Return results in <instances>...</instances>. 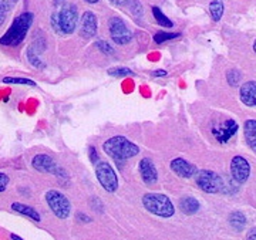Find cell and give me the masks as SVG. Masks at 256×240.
<instances>
[{
  "mask_svg": "<svg viewBox=\"0 0 256 240\" xmlns=\"http://www.w3.org/2000/svg\"><path fill=\"white\" fill-rule=\"evenodd\" d=\"M33 24V14L32 13H22L20 16L13 20L12 26L6 31V34L0 38V44L3 46H18L28 33Z\"/></svg>",
  "mask_w": 256,
  "mask_h": 240,
  "instance_id": "cell-1",
  "label": "cell"
},
{
  "mask_svg": "<svg viewBox=\"0 0 256 240\" xmlns=\"http://www.w3.org/2000/svg\"><path fill=\"white\" fill-rule=\"evenodd\" d=\"M102 149L116 162H122L128 158L136 157L140 152V148L134 142L128 141L126 137H112V138L107 139L102 144Z\"/></svg>",
  "mask_w": 256,
  "mask_h": 240,
  "instance_id": "cell-2",
  "label": "cell"
},
{
  "mask_svg": "<svg viewBox=\"0 0 256 240\" xmlns=\"http://www.w3.org/2000/svg\"><path fill=\"white\" fill-rule=\"evenodd\" d=\"M142 205L148 212L156 215L160 218H171L174 216L175 209L172 202L166 195L146 194L142 198Z\"/></svg>",
  "mask_w": 256,
  "mask_h": 240,
  "instance_id": "cell-3",
  "label": "cell"
},
{
  "mask_svg": "<svg viewBox=\"0 0 256 240\" xmlns=\"http://www.w3.org/2000/svg\"><path fill=\"white\" fill-rule=\"evenodd\" d=\"M77 7L76 6H66L60 10V13H54L52 17L53 27L57 33L72 34L77 26Z\"/></svg>",
  "mask_w": 256,
  "mask_h": 240,
  "instance_id": "cell-4",
  "label": "cell"
},
{
  "mask_svg": "<svg viewBox=\"0 0 256 240\" xmlns=\"http://www.w3.org/2000/svg\"><path fill=\"white\" fill-rule=\"evenodd\" d=\"M96 175H97V179H98L101 186L107 192L112 194V192L117 191V188H118V178H117L116 171L111 168L108 162L98 161L97 165H96Z\"/></svg>",
  "mask_w": 256,
  "mask_h": 240,
  "instance_id": "cell-5",
  "label": "cell"
},
{
  "mask_svg": "<svg viewBox=\"0 0 256 240\" xmlns=\"http://www.w3.org/2000/svg\"><path fill=\"white\" fill-rule=\"evenodd\" d=\"M196 185L206 194H218L225 191L222 178L212 171H200L196 174Z\"/></svg>",
  "mask_w": 256,
  "mask_h": 240,
  "instance_id": "cell-6",
  "label": "cell"
},
{
  "mask_svg": "<svg viewBox=\"0 0 256 240\" xmlns=\"http://www.w3.org/2000/svg\"><path fill=\"white\" fill-rule=\"evenodd\" d=\"M46 202L58 219H67L72 212L70 201L58 191H48L46 194Z\"/></svg>",
  "mask_w": 256,
  "mask_h": 240,
  "instance_id": "cell-7",
  "label": "cell"
},
{
  "mask_svg": "<svg viewBox=\"0 0 256 240\" xmlns=\"http://www.w3.org/2000/svg\"><path fill=\"white\" fill-rule=\"evenodd\" d=\"M32 165H33V168H34L36 171H38V172H43V174H53V175L67 178V174L64 172L60 166L56 164L54 159L52 157H48V155H44V154H40V155H36V157L33 158Z\"/></svg>",
  "mask_w": 256,
  "mask_h": 240,
  "instance_id": "cell-8",
  "label": "cell"
},
{
  "mask_svg": "<svg viewBox=\"0 0 256 240\" xmlns=\"http://www.w3.org/2000/svg\"><path fill=\"white\" fill-rule=\"evenodd\" d=\"M108 28H110L111 38L117 43V44H127L131 41L132 34L127 27V24L120 17H112L108 21Z\"/></svg>",
  "mask_w": 256,
  "mask_h": 240,
  "instance_id": "cell-9",
  "label": "cell"
},
{
  "mask_svg": "<svg viewBox=\"0 0 256 240\" xmlns=\"http://www.w3.org/2000/svg\"><path fill=\"white\" fill-rule=\"evenodd\" d=\"M230 174L232 178L235 179V182L244 184L246 182L249 174H250V166L248 164V161L242 157H235L230 162Z\"/></svg>",
  "mask_w": 256,
  "mask_h": 240,
  "instance_id": "cell-10",
  "label": "cell"
},
{
  "mask_svg": "<svg viewBox=\"0 0 256 240\" xmlns=\"http://www.w3.org/2000/svg\"><path fill=\"white\" fill-rule=\"evenodd\" d=\"M238 128V124L235 121L226 120L224 124H220V127H215V128L212 129V134L220 142L224 144V142H228L229 139L236 134Z\"/></svg>",
  "mask_w": 256,
  "mask_h": 240,
  "instance_id": "cell-11",
  "label": "cell"
},
{
  "mask_svg": "<svg viewBox=\"0 0 256 240\" xmlns=\"http://www.w3.org/2000/svg\"><path fill=\"white\" fill-rule=\"evenodd\" d=\"M140 174L146 185H154L158 179L156 168L150 158H144L140 162Z\"/></svg>",
  "mask_w": 256,
  "mask_h": 240,
  "instance_id": "cell-12",
  "label": "cell"
},
{
  "mask_svg": "<svg viewBox=\"0 0 256 240\" xmlns=\"http://www.w3.org/2000/svg\"><path fill=\"white\" fill-rule=\"evenodd\" d=\"M171 169L181 178H191L196 174V168L182 158H175L171 161Z\"/></svg>",
  "mask_w": 256,
  "mask_h": 240,
  "instance_id": "cell-13",
  "label": "cell"
},
{
  "mask_svg": "<svg viewBox=\"0 0 256 240\" xmlns=\"http://www.w3.org/2000/svg\"><path fill=\"white\" fill-rule=\"evenodd\" d=\"M82 36L92 38L97 33V17L92 11H86L82 18Z\"/></svg>",
  "mask_w": 256,
  "mask_h": 240,
  "instance_id": "cell-14",
  "label": "cell"
},
{
  "mask_svg": "<svg viewBox=\"0 0 256 240\" xmlns=\"http://www.w3.org/2000/svg\"><path fill=\"white\" fill-rule=\"evenodd\" d=\"M240 101L248 107L256 105V81H248L240 87Z\"/></svg>",
  "mask_w": 256,
  "mask_h": 240,
  "instance_id": "cell-15",
  "label": "cell"
},
{
  "mask_svg": "<svg viewBox=\"0 0 256 240\" xmlns=\"http://www.w3.org/2000/svg\"><path fill=\"white\" fill-rule=\"evenodd\" d=\"M12 209H13L14 212L20 213V215H24V216H28V218H30L32 221H34V222L42 221V218H40V213L37 212L34 208L28 206V205H23V203L14 202L13 205H12Z\"/></svg>",
  "mask_w": 256,
  "mask_h": 240,
  "instance_id": "cell-16",
  "label": "cell"
},
{
  "mask_svg": "<svg viewBox=\"0 0 256 240\" xmlns=\"http://www.w3.org/2000/svg\"><path fill=\"white\" fill-rule=\"evenodd\" d=\"M244 134L246 139L248 145L250 149H254L256 152V121L248 120L244 125Z\"/></svg>",
  "mask_w": 256,
  "mask_h": 240,
  "instance_id": "cell-17",
  "label": "cell"
},
{
  "mask_svg": "<svg viewBox=\"0 0 256 240\" xmlns=\"http://www.w3.org/2000/svg\"><path fill=\"white\" fill-rule=\"evenodd\" d=\"M180 208L185 215H194L200 211V202L192 196H185L180 201Z\"/></svg>",
  "mask_w": 256,
  "mask_h": 240,
  "instance_id": "cell-18",
  "label": "cell"
},
{
  "mask_svg": "<svg viewBox=\"0 0 256 240\" xmlns=\"http://www.w3.org/2000/svg\"><path fill=\"white\" fill-rule=\"evenodd\" d=\"M229 225L235 229V231H244V228L246 226V218L242 212H232L229 215Z\"/></svg>",
  "mask_w": 256,
  "mask_h": 240,
  "instance_id": "cell-19",
  "label": "cell"
},
{
  "mask_svg": "<svg viewBox=\"0 0 256 240\" xmlns=\"http://www.w3.org/2000/svg\"><path fill=\"white\" fill-rule=\"evenodd\" d=\"M28 61H30V64L33 65V67H36V68L43 70V68L46 67V65H44V63L42 61V58H40V51H37L36 47L34 46L28 47Z\"/></svg>",
  "mask_w": 256,
  "mask_h": 240,
  "instance_id": "cell-20",
  "label": "cell"
},
{
  "mask_svg": "<svg viewBox=\"0 0 256 240\" xmlns=\"http://www.w3.org/2000/svg\"><path fill=\"white\" fill-rule=\"evenodd\" d=\"M152 13H154V17H156V23H158L160 26H162V27H166V28L174 27V23L165 16L164 13L160 10V7L154 6V7H152Z\"/></svg>",
  "mask_w": 256,
  "mask_h": 240,
  "instance_id": "cell-21",
  "label": "cell"
},
{
  "mask_svg": "<svg viewBox=\"0 0 256 240\" xmlns=\"http://www.w3.org/2000/svg\"><path fill=\"white\" fill-rule=\"evenodd\" d=\"M210 11L212 18L215 21H220L222 14H224V3H222V0H214V1H210Z\"/></svg>",
  "mask_w": 256,
  "mask_h": 240,
  "instance_id": "cell-22",
  "label": "cell"
},
{
  "mask_svg": "<svg viewBox=\"0 0 256 240\" xmlns=\"http://www.w3.org/2000/svg\"><path fill=\"white\" fill-rule=\"evenodd\" d=\"M181 34L180 33H165V31H161V33H156L154 36V41L156 44H161V43H165L168 40H174L176 37H180Z\"/></svg>",
  "mask_w": 256,
  "mask_h": 240,
  "instance_id": "cell-23",
  "label": "cell"
},
{
  "mask_svg": "<svg viewBox=\"0 0 256 240\" xmlns=\"http://www.w3.org/2000/svg\"><path fill=\"white\" fill-rule=\"evenodd\" d=\"M226 78H228V83L235 87V85H238V84L240 83L242 74L239 73L238 70H230V71H228V74H226Z\"/></svg>",
  "mask_w": 256,
  "mask_h": 240,
  "instance_id": "cell-24",
  "label": "cell"
},
{
  "mask_svg": "<svg viewBox=\"0 0 256 240\" xmlns=\"http://www.w3.org/2000/svg\"><path fill=\"white\" fill-rule=\"evenodd\" d=\"M110 75L114 77H127V75H134V73L130 68H124V67H118V68H111L108 70Z\"/></svg>",
  "mask_w": 256,
  "mask_h": 240,
  "instance_id": "cell-25",
  "label": "cell"
},
{
  "mask_svg": "<svg viewBox=\"0 0 256 240\" xmlns=\"http://www.w3.org/2000/svg\"><path fill=\"white\" fill-rule=\"evenodd\" d=\"M3 83L24 84V85H32V87H34V85H36V83H34V81L28 80V78H12V77H6V78H3Z\"/></svg>",
  "mask_w": 256,
  "mask_h": 240,
  "instance_id": "cell-26",
  "label": "cell"
},
{
  "mask_svg": "<svg viewBox=\"0 0 256 240\" xmlns=\"http://www.w3.org/2000/svg\"><path fill=\"white\" fill-rule=\"evenodd\" d=\"M96 46H97V48H98L100 51L106 53V54H112V53H114L112 47H111L107 41H102V40H100V41H97V43H96Z\"/></svg>",
  "mask_w": 256,
  "mask_h": 240,
  "instance_id": "cell-27",
  "label": "cell"
},
{
  "mask_svg": "<svg viewBox=\"0 0 256 240\" xmlns=\"http://www.w3.org/2000/svg\"><path fill=\"white\" fill-rule=\"evenodd\" d=\"M18 0H0V11H9L14 4H16Z\"/></svg>",
  "mask_w": 256,
  "mask_h": 240,
  "instance_id": "cell-28",
  "label": "cell"
},
{
  "mask_svg": "<svg viewBox=\"0 0 256 240\" xmlns=\"http://www.w3.org/2000/svg\"><path fill=\"white\" fill-rule=\"evenodd\" d=\"M130 9H131V11H132L136 16H142V7H141V4L138 3L137 0H132V1L130 3Z\"/></svg>",
  "mask_w": 256,
  "mask_h": 240,
  "instance_id": "cell-29",
  "label": "cell"
},
{
  "mask_svg": "<svg viewBox=\"0 0 256 240\" xmlns=\"http://www.w3.org/2000/svg\"><path fill=\"white\" fill-rule=\"evenodd\" d=\"M8 185H9V176L0 172V192H4Z\"/></svg>",
  "mask_w": 256,
  "mask_h": 240,
  "instance_id": "cell-30",
  "label": "cell"
},
{
  "mask_svg": "<svg viewBox=\"0 0 256 240\" xmlns=\"http://www.w3.org/2000/svg\"><path fill=\"white\" fill-rule=\"evenodd\" d=\"M90 159H92V164H97L98 162V155L96 152V148H90Z\"/></svg>",
  "mask_w": 256,
  "mask_h": 240,
  "instance_id": "cell-31",
  "label": "cell"
},
{
  "mask_svg": "<svg viewBox=\"0 0 256 240\" xmlns=\"http://www.w3.org/2000/svg\"><path fill=\"white\" fill-rule=\"evenodd\" d=\"M248 240H256V229H252L248 233Z\"/></svg>",
  "mask_w": 256,
  "mask_h": 240,
  "instance_id": "cell-32",
  "label": "cell"
},
{
  "mask_svg": "<svg viewBox=\"0 0 256 240\" xmlns=\"http://www.w3.org/2000/svg\"><path fill=\"white\" fill-rule=\"evenodd\" d=\"M6 17H8V13H6V11H0V26L4 23Z\"/></svg>",
  "mask_w": 256,
  "mask_h": 240,
  "instance_id": "cell-33",
  "label": "cell"
},
{
  "mask_svg": "<svg viewBox=\"0 0 256 240\" xmlns=\"http://www.w3.org/2000/svg\"><path fill=\"white\" fill-rule=\"evenodd\" d=\"M77 218H78V221H84V222H90V221H92L90 218H87L86 215H82V213H78V215H77Z\"/></svg>",
  "mask_w": 256,
  "mask_h": 240,
  "instance_id": "cell-34",
  "label": "cell"
},
{
  "mask_svg": "<svg viewBox=\"0 0 256 240\" xmlns=\"http://www.w3.org/2000/svg\"><path fill=\"white\" fill-rule=\"evenodd\" d=\"M154 77H161V75H166V71L165 70H156V73H152Z\"/></svg>",
  "mask_w": 256,
  "mask_h": 240,
  "instance_id": "cell-35",
  "label": "cell"
},
{
  "mask_svg": "<svg viewBox=\"0 0 256 240\" xmlns=\"http://www.w3.org/2000/svg\"><path fill=\"white\" fill-rule=\"evenodd\" d=\"M112 4H118V6H121V4H126L128 0H110Z\"/></svg>",
  "mask_w": 256,
  "mask_h": 240,
  "instance_id": "cell-36",
  "label": "cell"
},
{
  "mask_svg": "<svg viewBox=\"0 0 256 240\" xmlns=\"http://www.w3.org/2000/svg\"><path fill=\"white\" fill-rule=\"evenodd\" d=\"M10 238H12V240H23L20 236H18V235H10Z\"/></svg>",
  "mask_w": 256,
  "mask_h": 240,
  "instance_id": "cell-37",
  "label": "cell"
},
{
  "mask_svg": "<svg viewBox=\"0 0 256 240\" xmlns=\"http://www.w3.org/2000/svg\"><path fill=\"white\" fill-rule=\"evenodd\" d=\"M87 3H90V4H94V3H97L98 0H86Z\"/></svg>",
  "mask_w": 256,
  "mask_h": 240,
  "instance_id": "cell-38",
  "label": "cell"
},
{
  "mask_svg": "<svg viewBox=\"0 0 256 240\" xmlns=\"http://www.w3.org/2000/svg\"><path fill=\"white\" fill-rule=\"evenodd\" d=\"M254 50H255V53H256V40H255V43H254Z\"/></svg>",
  "mask_w": 256,
  "mask_h": 240,
  "instance_id": "cell-39",
  "label": "cell"
}]
</instances>
